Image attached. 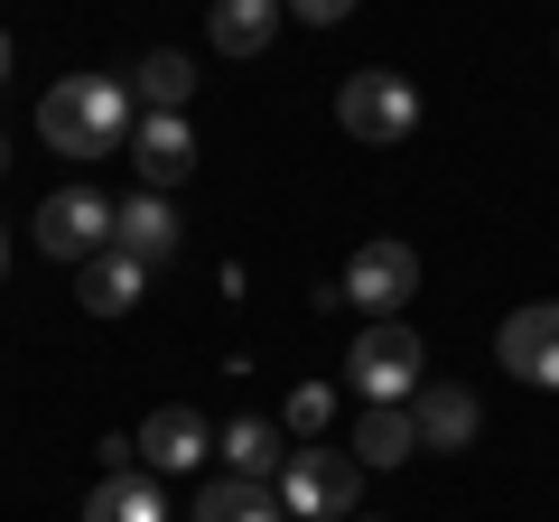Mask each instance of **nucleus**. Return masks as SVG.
Listing matches in <instances>:
<instances>
[{"mask_svg":"<svg viewBox=\"0 0 559 522\" xmlns=\"http://www.w3.org/2000/svg\"><path fill=\"white\" fill-rule=\"evenodd\" d=\"M131 159H140V178L168 197V187L197 168V131H187V112H140L131 121Z\"/></svg>","mask_w":559,"mask_h":522,"instance_id":"10","label":"nucleus"},{"mask_svg":"<svg viewBox=\"0 0 559 522\" xmlns=\"http://www.w3.org/2000/svg\"><path fill=\"white\" fill-rule=\"evenodd\" d=\"M112 242H121L131 261H150V271H159V261H178V205H168L159 187H140V197L112 215Z\"/></svg>","mask_w":559,"mask_h":522,"instance_id":"11","label":"nucleus"},{"mask_svg":"<svg viewBox=\"0 0 559 522\" xmlns=\"http://www.w3.org/2000/svg\"><path fill=\"white\" fill-rule=\"evenodd\" d=\"M336 299H355L364 318H401V308L419 299V252H411V242H392V234L364 242V252L345 261V289H336Z\"/></svg>","mask_w":559,"mask_h":522,"instance_id":"6","label":"nucleus"},{"mask_svg":"<svg viewBox=\"0 0 559 522\" xmlns=\"http://www.w3.org/2000/svg\"><path fill=\"white\" fill-rule=\"evenodd\" d=\"M131 439H140V458L159 466V476H187V466H205V448H215V429H205V420H197L187 402H159L150 420L131 429Z\"/></svg>","mask_w":559,"mask_h":522,"instance_id":"9","label":"nucleus"},{"mask_svg":"<svg viewBox=\"0 0 559 522\" xmlns=\"http://www.w3.org/2000/svg\"><path fill=\"white\" fill-rule=\"evenodd\" d=\"M411 420H419V448L466 458V448H476V429H485V411H476V392H466V382H419V392H411Z\"/></svg>","mask_w":559,"mask_h":522,"instance_id":"8","label":"nucleus"},{"mask_svg":"<svg viewBox=\"0 0 559 522\" xmlns=\"http://www.w3.org/2000/svg\"><path fill=\"white\" fill-rule=\"evenodd\" d=\"M355 522H364V513H355Z\"/></svg>","mask_w":559,"mask_h":522,"instance_id":"24","label":"nucleus"},{"mask_svg":"<svg viewBox=\"0 0 559 522\" xmlns=\"http://www.w3.org/2000/svg\"><path fill=\"white\" fill-rule=\"evenodd\" d=\"M280 503L299 522H355V503H364V458L355 448H289V466H280Z\"/></svg>","mask_w":559,"mask_h":522,"instance_id":"2","label":"nucleus"},{"mask_svg":"<svg viewBox=\"0 0 559 522\" xmlns=\"http://www.w3.org/2000/svg\"><path fill=\"white\" fill-rule=\"evenodd\" d=\"M280 10H289V0H215V10H205V38H215L224 57H261V47L280 38Z\"/></svg>","mask_w":559,"mask_h":522,"instance_id":"14","label":"nucleus"},{"mask_svg":"<svg viewBox=\"0 0 559 522\" xmlns=\"http://www.w3.org/2000/svg\"><path fill=\"white\" fill-rule=\"evenodd\" d=\"M140 289H150V261H131V252L112 242V252H94V261H84L75 299L94 308V318H131V308H140Z\"/></svg>","mask_w":559,"mask_h":522,"instance_id":"12","label":"nucleus"},{"mask_svg":"<svg viewBox=\"0 0 559 522\" xmlns=\"http://www.w3.org/2000/svg\"><path fill=\"white\" fill-rule=\"evenodd\" d=\"M336 121H345V141L392 150V141H411V131H419V84L392 75V66H364V75H345Z\"/></svg>","mask_w":559,"mask_h":522,"instance_id":"3","label":"nucleus"},{"mask_svg":"<svg viewBox=\"0 0 559 522\" xmlns=\"http://www.w3.org/2000/svg\"><path fill=\"white\" fill-rule=\"evenodd\" d=\"M419 364H429V355H419L411 318H373V327L355 336V355H345V373L364 382V402H411L419 382H429Z\"/></svg>","mask_w":559,"mask_h":522,"instance_id":"4","label":"nucleus"},{"mask_svg":"<svg viewBox=\"0 0 559 522\" xmlns=\"http://www.w3.org/2000/svg\"><path fill=\"white\" fill-rule=\"evenodd\" d=\"M495 355L513 382H532V392H559V299H532L513 308V318L495 327Z\"/></svg>","mask_w":559,"mask_h":522,"instance_id":"7","label":"nucleus"},{"mask_svg":"<svg viewBox=\"0 0 559 522\" xmlns=\"http://www.w3.org/2000/svg\"><path fill=\"white\" fill-rule=\"evenodd\" d=\"M112 215L121 205L112 197H94V187H57V197L38 205V224H28V234H38V252L47 261H94V252H112Z\"/></svg>","mask_w":559,"mask_h":522,"instance_id":"5","label":"nucleus"},{"mask_svg":"<svg viewBox=\"0 0 559 522\" xmlns=\"http://www.w3.org/2000/svg\"><path fill=\"white\" fill-rule=\"evenodd\" d=\"M187 94H197V66H187L178 47H150V57L131 66V103L140 112H187Z\"/></svg>","mask_w":559,"mask_h":522,"instance_id":"17","label":"nucleus"},{"mask_svg":"<svg viewBox=\"0 0 559 522\" xmlns=\"http://www.w3.org/2000/svg\"><path fill=\"white\" fill-rule=\"evenodd\" d=\"M308 28H336V20H355V0H289Z\"/></svg>","mask_w":559,"mask_h":522,"instance_id":"20","label":"nucleus"},{"mask_svg":"<svg viewBox=\"0 0 559 522\" xmlns=\"http://www.w3.org/2000/svg\"><path fill=\"white\" fill-rule=\"evenodd\" d=\"M0 168H10V141H0Z\"/></svg>","mask_w":559,"mask_h":522,"instance_id":"23","label":"nucleus"},{"mask_svg":"<svg viewBox=\"0 0 559 522\" xmlns=\"http://www.w3.org/2000/svg\"><path fill=\"white\" fill-rule=\"evenodd\" d=\"M10 75H20V57H10V28H0V84H10Z\"/></svg>","mask_w":559,"mask_h":522,"instance_id":"21","label":"nucleus"},{"mask_svg":"<svg viewBox=\"0 0 559 522\" xmlns=\"http://www.w3.org/2000/svg\"><path fill=\"white\" fill-rule=\"evenodd\" d=\"M84 522H168V495L140 466H103L94 495H84Z\"/></svg>","mask_w":559,"mask_h":522,"instance_id":"13","label":"nucleus"},{"mask_svg":"<svg viewBox=\"0 0 559 522\" xmlns=\"http://www.w3.org/2000/svg\"><path fill=\"white\" fill-rule=\"evenodd\" d=\"M38 141L57 159H112L131 150V84L112 75H66L38 94Z\"/></svg>","mask_w":559,"mask_h":522,"instance_id":"1","label":"nucleus"},{"mask_svg":"<svg viewBox=\"0 0 559 522\" xmlns=\"http://www.w3.org/2000/svg\"><path fill=\"white\" fill-rule=\"evenodd\" d=\"M215 448H224L234 476H280V466H289V429H280V420H234Z\"/></svg>","mask_w":559,"mask_h":522,"instance_id":"18","label":"nucleus"},{"mask_svg":"<svg viewBox=\"0 0 559 522\" xmlns=\"http://www.w3.org/2000/svg\"><path fill=\"white\" fill-rule=\"evenodd\" d=\"M187 522H289V503H271V495H261V476H234V466H224L215 485H197Z\"/></svg>","mask_w":559,"mask_h":522,"instance_id":"15","label":"nucleus"},{"mask_svg":"<svg viewBox=\"0 0 559 522\" xmlns=\"http://www.w3.org/2000/svg\"><path fill=\"white\" fill-rule=\"evenodd\" d=\"M0 271H10V224H0Z\"/></svg>","mask_w":559,"mask_h":522,"instance_id":"22","label":"nucleus"},{"mask_svg":"<svg viewBox=\"0 0 559 522\" xmlns=\"http://www.w3.org/2000/svg\"><path fill=\"white\" fill-rule=\"evenodd\" d=\"M326 420H336V392H326V382H299V392H289V411H280V429H289V439H326Z\"/></svg>","mask_w":559,"mask_h":522,"instance_id":"19","label":"nucleus"},{"mask_svg":"<svg viewBox=\"0 0 559 522\" xmlns=\"http://www.w3.org/2000/svg\"><path fill=\"white\" fill-rule=\"evenodd\" d=\"M355 458L364 466H401V458H419V420H411V402H373L355 420Z\"/></svg>","mask_w":559,"mask_h":522,"instance_id":"16","label":"nucleus"}]
</instances>
